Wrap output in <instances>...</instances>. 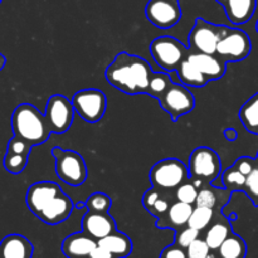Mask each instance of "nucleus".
Returning a JSON list of instances; mask_svg holds the SVG:
<instances>
[{
    "label": "nucleus",
    "instance_id": "obj_45",
    "mask_svg": "<svg viewBox=\"0 0 258 258\" xmlns=\"http://www.w3.org/2000/svg\"><path fill=\"white\" fill-rule=\"evenodd\" d=\"M217 3H219V4H222V5H224V3L227 2V0H216Z\"/></svg>",
    "mask_w": 258,
    "mask_h": 258
},
{
    "label": "nucleus",
    "instance_id": "obj_20",
    "mask_svg": "<svg viewBox=\"0 0 258 258\" xmlns=\"http://www.w3.org/2000/svg\"><path fill=\"white\" fill-rule=\"evenodd\" d=\"M223 7L229 22L234 25H242L253 17L257 0H227Z\"/></svg>",
    "mask_w": 258,
    "mask_h": 258
},
{
    "label": "nucleus",
    "instance_id": "obj_16",
    "mask_svg": "<svg viewBox=\"0 0 258 258\" xmlns=\"http://www.w3.org/2000/svg\"><path fill=\"white\" fill-rule=\"evenodd\" d=\"M188 59L206 76L208 81L221 80L227 71V63L217 54L191 52L189 49Z\"/></svg>",
    "mask_w": 258,
    "mask_h": 258
},
{
    "label": "nucleus",
    "instance_id": "obj_1",
    "mask_svg": "<svg viewBox=\"0 0 258 258\" xmlns=\"http://www.w3.org/2000/svg\"><path fill=\"white\" fill-rule=\"evenodd\" d=\"M153 73L151 66L144 58L121 52L108 66L105 76L110 85L126 95H148Z\"/></svg>",
    "mask_w": 258,
    "mask_h": 258
},
{
    "label": "nucleus",
    "instance_id": "obj_33",
    "mask_svg": "<svg viewBox=\"0 0 258 258\" xmlns=\"http://www.w3.org/2000/svg\"><path fill=\"white\" fill-rule=\"evenodd\" d=\"M216 188H211V186L204 185L203 188L199 189L198 197H197L196 206L197 207H206V208H216L217 203H218V197H217Z\"/></svg>",
    "mask_w": 258,
    "mask_h": 258
},
{
    "label": "nucleus",
    "instance_id": "obj_31",
    "mask_svg": "<svg viewBox=\"0 0 258 258\" xmlns=\"http://www.w3.org/2000/svg\"><path fill=\"white\" fill-rule=\"evenodd\" d=\"M198 191L199 189L194 185L193 181L188 180L175 189V198L176 201L183 202V203L196 204Z\"/></svg>",
    "mask_w": 258,
    "mask_h": 258
},
{
    "label": "nucleus",
    "instance_id": "obj_38",
    "mask_svg": "<svg viewBox=\"0 0 258 258\" xmlns=\"http://www.w3.org/2000/svg\"><path fill=\"white\" fill-rule=\"evenodd\" d=\"M159 198H160V190H159V189L154 188L153 186L151 189L146 190L145 194L143 196V206L145 207L146 211H150Z\"/></svg>",
    "mask_w": 258,
    "mask_h": 258
},
{
    "label": "nucleus",
    "instance_id": "obj_41",
    "mask_svg": "<svg viewBox=\"0 0 258 258\" xmlns=\"http://www.w3.org/2000/svg\"><path fill=\"white\" fill-rule=\"evenodd\" d=\"M88 258H116V257L113 256L108 249H106L105 247L97 244V246L95 247V249L91 252V254L88 256Z\"/></svg>",
    "mask_w": 258,
    "mask_h": 258
},
{
    "label": "nucleus",
    "instance_id": "obj_37",
    "mask_svg": "<svg viewBox=\"0 0 258 258\" xmlns=\"http://www.w3.org/2000/svg\"><path fill=\"white\" fill-rule=\"evenodd\" d=\"M233 166L237 170L241 171L243 175L248 176L249 174L256 169V161L252 158H248V156H242V158H239L238 160L234 163Z\"/></svg>",
    "mask_w": 258,
    "mask_h": 258
},
{
    "label": "nucleus",
    "instance_id": "obj_43",
    "mask_svg": "<svg viewBox=\"0 0 258 258\" xmlns=\"http://www.w3.org/2000/svg\"><path fill=\"white\" fill-rule=\"evenodd\" d=\"M5 63H7V59H5L4 54H2V53H0V71H2L3 68H4Z\"/></svg>",
    "mask_w": 258,
    "mask_h": 258
},
{
    "label": "nucleus",
    "instance_id": "obj_10",
    "mask_svg": "<svg viewBox=\"0 0 258 258\" xmlns=\"http://www.w3.org/2000/svg\"><path fill=\"white\" fill-rule=\"evenodd\" d=\"M75 112L72 101L63 95H53L48 98L44 115L52 133L64 134L72 126Z\"/></svg>",
    "mask_w": 258,
    "mask_h": 258
},
{
    "label": "nucleus",
    "instance_id": "obj_8",
    "mask_svg": "<svg viewBox=\"0 0 258 258\" xmlns=\"http://www.w3.org/2000/svg\"><path fill=\"white\" fill-rule=\"evenodd\" d=\"M72 105L76 113L88 123H96L102 120L107 108V97L96 88H85L73 95Z\"/></svg>",
    "mask_w": 258,
    "mask_h": 258
},
{
    "label": "nucleus",
    "instance_id": "obj_28",
    "mask_svg": "<svg viewBox=\"0 0 258 258\" xmlns=\"http://www.w3.org/2000/svg\"><path fill=\"white\" fill-rule=\"evenodd\" d=\"M173 83L170 76L168 73L164 72H154L151 76L150 83H149V91L148 95H150L151 97L156 98V100H160L164 96V93L168 91V88L170 87V85Z\"/></svg>",
    "mask_w": 258,
    "mask_h": 258
},
{
    "label": "nucleus",
    "instance_id": "obj_35",
    "mask_svg": "<svg viewBox=\"0 0 258 258\" xmlns=\"http://www.w3.org/2000/svg\"><path fill=\"white\" fill-rule=\"evenodd\" d=\"M30 150H32V145L28 141L23 140V139L18 138V136H13L8 143L7 151L14 154H20V155H27L29 156Z\"/></svg>",
    "mask_w": 258,
    "mask_h": 258
},
{
    "label": "nucleus",
    "instance_id": "obj_18",
    "mask_svg": "<svg viewBox=\"0 0 258 258\" xmlns=\"http://www.w3.org/2000/svg\"><path fill=\"white\" fill-rule=\"evenodd\" d=\"M193 209V204L183 203V202L179 201L174 202L173 204H170L168 212L163 217L158 218L156 227H159V228H171L178 231V229L188 226L189 218H190Z\"/></svg>",
    "mask_w": 258,
    "mask_h": 258
},
{
    "label": "nucleus",
    "instance_id": "obj_6",
    "mask_svg": "<svg viewBox=\"0 0 258 258\" xmlns=\"http://www.w3.org/2000/svg\"><path fill=\"white\" fill-rule=\"evenodd\" d=\"M227 25H218L197 18L190 33H189V49L191 52L217 54L219 40L227 30Z\"/></svg>",
    "mask_w": 258,
    "mask_h": 258
},
{
    "label": "nucleus",
    "instance_id": "obj_5",
    "mask_svg": "<svg viewBox=\"0 0 258 258\" xmlns=\"http://www.w3.org/2000/svg\"><path fill=\"white\" fill-rule=\"evenodd\" d=\"M150 53L156 64L166 72L176 71L180 63L188 57L189 48L170 35L155 38L150 44Z\"/></svg>",
    "mask_w": 258,
    "mask_h": 258
},
{
    "label": "nucleus",
    "instance_id": "obj_27",
    "mask_svg": "<svg viewBox=\"0 0 258 258\" xmlns=\"http://www.w3.org/2000/svg\"><path fill=\"white\" fill-rule=\"evenodd\" d=\"M247 183V176L243 175L239 170H237L234 166L228 168L222 175V184L223 188L229 193H233L237 190H244Z\"/></svg>",
    "mask_w": 258,
    "mask_h": 258
},
{
    "label": "nucleus",
    "instance_id": "obj_29",
    "mask_svg": "<svg viewBox=\"0 0 258 258\" xmlns=\"http://www.w3.org/2000/svg\"><path fill=\"white\" fill-rule=\"evenodd\" d=\"M28 164V156L27 155H20V154H14L7 151L3 160V165H4L5 170L10 174H20Z\"/></svg>",
    "mask_w": 258,
    "mask_h": 258
},
{
    "label": "nucleus",
    "instance_id": "obj_32",
    "mask_svg": "<svg viewBox=\"0 0 258 258\" xmlns=\"http://www.w3.org/2000/svg\"><path fill=\"white\" fill-rule=\"evenodd\" d=\"M199 236H201V232L191 228V227L185 226L176 231L175 244H178L181 248L186 249L196 239L199 238Z\"/></svg>",
    "mask_w": 258,
    "mask_h": 258
},
{
    "label": "nucleus",
    "instance_id": "obj_22",
    "mask_svg": "<svg viewBox=\"0 0 258 258\" xmlns=\"http://www.w3.org/2000/svg\"><path fill=\"white\" fill-rule=\"evenodd\" d=\"M232 233L233 232H232L231 223L222 217V219L218 218L216 222H212L211 226L207 228L204 241L207 242L212 251H217Z\"/></svg>",
    "mask_w": 258,
    "mask_h": 258
},
{
    "label": "nucleus",
    "instance_id": "obj_23",
    "mask_svg": "<svg viewBox=\"0 0 258 258\" xmlns=\"http://www.w3.org/2000/svg\"><path fill=\"white\" fill-rule=\"evenodd\" d=\"M176 72H178L179 78H180V82L185 86H190V87H204L209 82L206 78V76L188 59V57L176 68Z\"/></svg>",
    "mask_w": 258,
    "mask_h": 258
},
{
    "label": "nucleus",
    "instance_id": "obj_42",
    "mask_svg": "<svg viewBox=\"0 0 258 258\" xmlns=\"http://www.w3.org/2000/svg\"><path fill=\"white\" fill-rule=\"evenodd\" d=\"M224 136H226V139L228 141H234L237 139V136H238V134H237V131L234 128H227V130H224Z\"/></svg>",
    "mask_w": 258,
    "mask_h": 258
},
{
    "label": "nucleus",
    "instance_id": "obj_25",
    "mask_svg": "<svg viewBox=\"0 0 258 258\" xmlns=\"http://www.w3.org/2000/svg\"><path fill=\"white\" fill-rule=\"evenodd\" d=\"M239 120L247 130L258 134V92L242 106Z\"/></svg>",
    "mask_w": 258,
    "mask_h": 258
},
{
    "label": "nucleus",
    "instance_id": "obj_24",
    "mask_svg": "<svg viewBox=\"0 0 258 258\" xmlns=\"http://www.w3.org/2000/svg\"><path fill=\"white\" fill-rule=\"evenodd\" d=\"M216 252L218 258H246L247 244L242 237L232 233Z\"/></svg>",
    "mask_w": 258,
    "mask_h": 258
},
{
    "label": "nucleus",
    "instance_id": "obj_3",
    "mask_svg": "<svg viewBox=\"0 0 258 258\" xmlns=\"http://www.w3.org/2000/svg\"><path fill=\"white\" fill-rule=\"evenodd\" d=\"M52 155L55 159V174L63 183L71 186H80L87 180V165L80 153L63 150L59 146H55Z\"/></svg>",
    "mask_w": 258,
    "mask_h": 258
},
{
    "label": "nucleus",
    "instance_id": "obj_15",
    "mask_svg": "<svg viewBox=\"0 0 258 258\" xmlns=\"http://www.w3.org/2000/svg\"><path fill=\"white\" fill-rule=\"evenodd\" d=\"M73 208H75V204L72 199L67 194L62 193L55 197L52 202H49L37 217L45 224L55 226L68 219V217L72 214Z\"/></svg>",
    "mask_w": 258,
    "mask_h": 258
},
{
    "label": "nucleus",
    "instance_id": "obj_7",
    "mask_svg": "<svg viewBox=\"0 0 258 258\" xmlns=\"http://www.w3.org/2000/svg\"><path fill=\"white\" fill-rule=\"evenodd\" d=\"M189 175L206 184L213 183L222 173V161L219 155L208 146L194 149L189 158Z\"/></svg>",
    "mask_w": 258,
    "mask_h": 258
},
{
    "label": "nucleus",
    "instance_id": "obj_44",
    "mask_svg": "<svg viewBox=\"0 0 258 258\" xmlns=\"http://www.w3.org/2000/svg\"><path fill=\"white\" fill-rule=\"evenodd\" d=\"M206 258H218V254H217L216 251H211Z\"/></svg>",
    "mask_w": 258,
    "mask_h": 258
},
{
    "label": "nucleus",
    "instance_id": "obj_17",
    "mask_svg": "<svg viewBox=\"0 0 258 258\" xmlns=\"http://www.w3.org/2000/svg\"><path fill=\"white\" fill-rule=\"evenodd\" d=\"M96 246L97 241L82 231L66 237L62 252L67 258H88Z\"/></svg>",
    "mask_w": 258,
    "mask_h": 258
},
{
    "label": "nucleus",
    "instance_id": "obj_4",
    "mask_svg": "<svg viewBox=\"0 0 258 258\" xmlns=\"http://www.w3.org/2000/svg\"><path fill=\"white\" fill-rule=\"evenodd\" d=\"M149 179L159 190H173L189 180V169L176 158L163 159L150 169Z\"/></svg>",
    "mask_w": 258,
    "mask_h": 258
},
{
    "label": "nucleus",
    "instance_id": "obj_46",
    "mask_svg": "<svg viewBox=\"0 0 258 258\" xmlns=\"http://www.w3.org/2000/svg\"><path fill=\"white\" fill-rule=\"evenodd\" d=\"M256 30H257V33H258V20H257V23H256Z\"/></svg>",
    "mask_w": 258,
    "mask_h": 258
},
{
    "label": "nucleus",
    "instance_id": "obj_14",
    "mask_svg": "<svg viewBox=\"0 0 258 258\" xmlns=\"http://www.w3.org/2000/svg\"><path fill=\"white\" fill-rule=\"evenodd\" d=\"M82 231L96 241H100L117 231V227L115 219L108 212L87 211L82 218Z\"/></svg>",
    "mask_w": 258,
    "mask_h": 258
},
{
    "label": "nucleus",
    "instance_id": "obj_40",
    "mask_svg": "<svg viewBox=\"0 0 258 258\" xmlns=\"http://www.w3.org/2000/svg\"><path fill=\"white\" fill-rule=\"evenodd\" d=\"M169 207H170V203H169L168 199L161 198L160 197V198L156 201V203L153 206V208H151L149 212H150V214H153L155 218H160V217H163L164 214L168 212Z\"/></svg>",
    "mask_w": 258,
    "mask_h": 258
},
{
    "label": "nucleus",
    "instance_id": "obj_39",
    "mask_svg": "<svg viewBox=\"0 0 258 258\" xmlns=\"http://www.w3.org/2000/svg\"><path fill=\"white\" fill-rule=\"evenodd\" d=\"M160 258H188L186 257V251L178 244H171L168 246L163 252H161Z\"/></svg>",
    "mask_w": 258,
    "mask_h": 258
},
{
    "label": "nucleus",
    "instance_id": "obj_19",
    "mask_svg": "<svg viewBox=\"0 0 258 258\" xmlns=\"http://www.w3.org/2000/svg\"><path fill=\"white\" fill-rule=\"evenodd\" d=\"M33 244L20 234H9L0 242V256L3 258H32Z\"/></svg>",
    "mask_w": 258,
    "mask_h": 258
},
{
    "label": "nucleus",
    "instance_id": "obj_11",
    "mask_svg": "<svg viewBox=\"0 0 258 258\" xmlns=\"http://www.w3.org/2000/svg\"><path fill=\"white\" fill-rule=\"evenodd\" d=\"M161 107L170 115L173 121H178L181 116L188 115L196 107V98L185 85L173 82L163 97L159 100Z\"/></svg>",
    "mask_w": 258,
    "mask_h": 258
},
{
    "label": "nucleus",
    "instance_id": "obj_36",
    "mask_svg": "<svg viewBox=\"0 0 258 258\" xmlns=\"http://www.w3.org/2000/svg\"><path fill=\"white\" fill-rule=\"evenodd\" d=\"M244 191L249 196L254 206H258V168L254 169L248 176H247V183Z\"/></svg>",
    "mask_w": 258,
    "mask_h": 258
},
{
    "label": "nucleus",
    "instance_id": "obj_34",
    "mask_svg": "<svg viewBox=\"0 0 258 258\" xmlns=\"http://www.w3.org/2000/svg\"><path fill=\"white\" fill-rule=\"evenodd\" d=\"M188 258H206L212 251L204 239L198 238L185 249Z\"/></svg>",
    "mask_w": 258,
    "mask_h": 258
},
{
    "label": "nucleus",
    "instance_id": "obj_2",
    "mask_svg": "<svg viewBox=\"0 0 258 258\" xmlns=\"http://www.w3.org/2000/svg\"><path fill=\"white\" fill-rule=\"evenodd\" d=\"M12 130L15 136L32 146L45 143L52 134L45 115L30 103H20L15 107L12 115Z\"/></svg>",
    "mask_w": 258,
    "mask_h": 258
},
{
    "label": "nucleus",
    "instance_id": "obj_48",
    "mask_svg": "<svg viewBox=\"0 0 258 258\" xmlns=\"http://www.w3.org/2000/svg\"><path fill=\"white\" fill-rule=\"evenodd\" d=\"M0 3H2V0H0Z\"/></svg>",
    "mask_w": 258,
    "mask_h": 258
},
{
    "label": "nucleus",
    "instance_id": "obj_30",
    "mask_svg": "<svg viewBox=\"0 0 258 258\" xmlns=\"http://www.w3.org/2000/svg\"><path fill=\"white\" fill-rule=\"evenodd\" d=\"M86 207L88 211L92 212H108L112 206V199L110 196L105 193L96 191L92 196H90L86 201Z\"/></svg>",
    "mask_w": 258,
    "mask_h": 258
},
{
    "label": "nucleus",
    "instance_id": "obj_47",
    "mask_svg": "<svg viewBox=\"0 0 258 258\" xmlns=\"http://www.w3.org/2000/svg\"><path fill=\"white\" fill-rule=\"evenodd\" d=\"M0 258H3V257H2V256H0Z\"/></svg>",
    "mask_w": 258,
    "mask_h": 258
},
{
    "label": "nucleus",
    "instance_id": "obj_12",
    "mask_svg": "<svg viewBox=\"0 0 258 258\" xmlns=\"http://www.w3.org/2000/svg\"><path fill=\"white\" fill-rule=\"evenodd\" d=\"M146 19L159 29H170L181 19L179 0H149L145 7Z\"/></svg>",
    "mask_w": 258,
    "mask_h": 258
},
{
    "label": "nucleus",
    "instance_id": "obj_21",
    "mask_svg": "<svg viewBox=\"0 0 258 258\" xmlns=\"http://www.w3.org/2000/svg\"><path fill=\"white\" fill-rule=\"evenodd\" d=\"M97 244L108 249L116 258H126L133 252V242L130 237L118 231H115L105 238L97 241Z\"/></svg>",
    "mask_w": 258,
    "mask_h": 258
},
{
    "label": "nucleus",
    "instance_id": "obj_13",
    "mask_svg": "<svg viewBox=\"0 0 258 258\" xmlns=\"http://www.w3.org/2000/svg\"><path fill=\"white\" fill-rule=\"evenodd\" d=\"M62 188L53 181H39L29 186L25 196V203L34 216H38L49 202L62 194Z\"/></svg>",
    "mask_w": 258,
    "mask_h": 258
},
{
    "label": "nucleus",
    "instance_id": "obj_9",
    "mask_svg": "<svg viewBox=\"0 0 258 258\" xmlns=\"http://www.w3.org/2000/svg\"><path fill=\"white\" fill-rule=\"evenodd\" d=\"M252 50V42L244 30L237 28H227L226 33L219 40L217 55L226 63L241 62L246 59Z\"/></svg>",
    "mask_w": 258,
    "mask_h": 258
},
{
    "label": "nucleus",
    "instance_id": "obj_26",
    "mask_svg": "<svg viewBox=\"0 0 258 258\" xmlns=\"http://www.w3.org/2000/svg\"><path fill=\"white\" fill-rule=\"evenodd\" d=\"M214 219V209L206 208V207H194L191 216L189 218L188 226L197 229L199 232H203L208 228Z\"/></svg>",
    "mask_w": 258,
    "mask_h": 258
}]
</instances>
